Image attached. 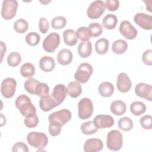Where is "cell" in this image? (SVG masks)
I'll return each mask as SVG.
<instances>
[{"label": "cell", "instance_id": "cell-1", "mask_svg": "<svg viewBox=\"0 0 152 152\" xmlns=\"http://www.w3.org/2000/svg\"><path fill=\"white\" fill-rule=\"evenodd\" d=\"M15 104L22 116L25 118L36 114V109L31 101L26 94H21L15 100Z\"/></svg>", "mask_w": 152, "mask_h": 152}, {"label": "cell", "instance_id": "cell-2", "mask_svg": "<svg viewBox=\"0 0 152 152\" xmlns=\"http://www.w3.org/2000/svg\"><path fill=\"white\" fill-rule=\"evenodd\" d=\"M27 141L30 146L36 148L37 151H43L48 143V138L43 132L33 131L27 134Z\"/></svg>", "mask_w": 152, "mask_h": 152}, {"label": "cell", "instance_id": "cell-3", "mask_svg": "<svg viewBox=\"0 0 152 152\" xmlns=\"http://www.w3.org/2000/svg\"><path fill=\"white\" fill-rule=\"evenodd\" d=\"M107 147L111 151H118L123 145V136L122 133L116 129L112 130L107 133L106 140Z\"/></svg>", "mask_w": 152, "mask_h": 152}, {"label": "cell", "instance_id": "cell-4", "mask_svg": "<svg viewBox=\"0 0 152 152\" xmlns=\"http://www.w3.org/2000/svg\"><path fill=\"white\" fill-rule=\"evenodd\" d=\"M93 72V67L90 64L82 63L78 66L77 71L74 74V78L79 83H86L88 81Z\"/></svg>", "mask_w": 152, "mask_h": 152}, {"label": "cell", "instance_id": "cell-5", "mask_svg": "<svg viewBox=\"0 0 152 152\" xmlns=\"http://www.w3.org/2000/svg\"><path fill=\"white\" fill-rule=\"evenodd\" d=\"M18 2L16 0H4L2 4L1 14L2 17L10 20L14 18L17 13Z\"/></svg>", "mask_w": 152, "mask_h": 152}, {"label": "cell", "instance_id": "cell-6", "mask_svg": "<svg viewBox=\"0 0 152 152\" xmlns=\"http://www.w3.org/2000/svg\"><path fill=\"white\" fill-rule=\"evenodd\" d=\"M93 112V104L91 100L87 97L81 99L78 103V115L80 119H87L91 117Z\"/></svg>", "mask_w": 152, "mask_h": 152}, {"label": "cell", "instance_id": "cell-7", "mask_svg": "<svg viewBox=\"0 0 152 152\" xmlns=\"http://www.w3.org/2000/svg\"><path fill=\"white\" fill-rule=\"evenodd\" d=\"M71 117L72 114L70 110L63 109L50 114L48 116V120L49 122L56 123L62 126L69 121Z\"/></svg>", "mask_w": 152, "mask_h": 152}, {"label": "cell", "instance_id": "cell-8", "mask_svg": "<svg viewBox=\"0 0 152 152\" xmlns=\"http://www.w3.org/2000/svg\"><path fill=\"white\" fill-rule=\"evenodd\" d=\"M106 10L105 4L103 1L97 0L91 2L87 10V14L90 19H97Z\"/></svg>", "mask_w": 152, "mask_h": 152}, {"label": "cell", "instance_id": "cell-9", "mask_svg": "<svg viewBox=\"0 0 152 152\" xmlns=\"http://www.w3.org/2000/svg\"><path fill=\"white\" fill-rule=\"evenodd\" d=\"M60 44V36L56 32L49 33L42 43L43 49L49 53H53Z\"/></svg>", "mask_w": 152, "mask_h": 152}, {"label": "cell", "instance_id": "cell-10", "mask_svg": "<svg viewBox=\"0 0 152 152\" xmlns=\"http://www.w3.org/2000/svg\"><path fill=\"white\" fill-rule=\"evenodd\" d=\"M17 87L16 80L13 78H5L1 83V93L4 97L10 99L13 97Z\"/></svg>", "mask_w": 152, "mask_h": 152}, {"label": "cell", "instance_id": "cell-11", "mask_svg": "<svg viewBox=\"0 0 152 152\" xmlns=\"http://www.w3.org/2000/svg\"><path fill=\"white\" fill-rule=\"evenodd\" d=\"M120 33L126 39L132 40L137 36V29L128 20L122 21L119 26Z\"/></svg>", "mask_w": 152, "mask_h": 152}, {"label": "cell", "instance_id": "cell-12", "mask_svg": "<svg viewBox=\"0 0 152 152\" xmlns=\"http://www.w3.org/2000/svg\"><path fill=\"white\" fill-rule=\"evenodd\" d=\"M134 22L142 29L150 30L152 28V16L145 13L139 12L134 17Z\"/></svg>", "mask_w": 152, "mask_h": 152}, {"label": "cell", "instance_id": "cell-13", "mask_svg": "<svg viewBox=\"0 0 152 152\" xmlns=\"http://www.w3.org/2000/svg\"><path fill=\"white\" fill-rule=\"evenodd\" d=\"M136 95L141 98L151 102L152 100V86L144 83H138L135 87Z\"/></svg>", "mask_w": 152, "mask_h": 152}, {"label": "cell", "instance_id": "cell-14", "mask_svg": "<svg viewBox=\"0 0 152 152\" xmlns=\"http://www.w3.org/2000/svg\"><path fill=\"white\" fill-rule=\"evenodd\" d=\"M93 122L98 129L110 128L115 123L113 118L108 115H98L94 118Z\"/></svg>", "mask_w": 152, "mask_h": 152}, {"label": "cell", "instance_id": "cell-15", "mask_svg": "<svg viewBox=\"0 0 152 152\" xmlns=\"http://www.w3.org/2000/svg\"><path fill=\"white\" fill-rule=\"evenodd\" d=\"M131 81L126 74L124 72L119 74L117 77L116 86L120 92L124 93L129 91L131 88Z\"/></svg>", "mask_w": 152, "mask_h": 152}, {"label": "cell", "instance_id": "cell-16", "mask_svg": "<svg viewBox=\"0 0 152 152\" xmlns=\"http://www.w3.org/2000/svg\"><path fill=\"white\" fill-rule=\"evenodd\" d=\"M58 106L59 104L52 93L41 97L39 100V106L41 110L44 112H49Z\"/></svg>", "mask_w": 152, "mask_h": 152}, {"label": "cell", "instance_id": "cell-17", "mask_svg": "<svg viewBox=\"0 0 152 152\" xmlns=\"http://www.w3.org/2000/svg\"><path fill=\"white\" fill-rule=\"evenodd\" d=\"M103 147L102 141L99 138H90L86 141L84 144V151L85 152L100 151Z\"/></svg>", "mask_w": 152, "mask_h": 152}, {"label": "cell", "instance_id": "cell-18", "mask_svg": "<svg viewBox=\"0 0 152 152\" xmlns=\"http://www.w3.org/2000/svg\"><path fill=\"white\" fill-rule=\"evenodd\" d=\"M52 94L54 99L59 105L64 101L67 96V88L64 84H57L54 87Z\"/></svg>", "mask_w": 152, "mask_h": 152}, {"label": "cell", "instance_id": "cell-19", "mask_svg": "<svg viewBox=\"0 0 152 152\" xmlns=\"http://www.w3.org/2000/svg\"><path fill=\"white\" fill-rule=\"evenodd\" d=\"M57 61L62 65H69L72 61L73 55L71 51L68 49H62L57 55Z\"/></svg>", "mask_w": 152, "mask_h": 152}, {"label": "cell", "instance_id": "cell-20", "mask_svg": "<svg viewBox=\"0 0 152 152\" xmlns=\"http://www.w3.org/2000/svg\"><path fill=\"white\" fill-rule=\"evenodd\" d=\"M55 60L51 56H44L42 57L39 61V67L45 72H49L52 71L55 68Z\"/></svg>", "mask_w": 152, "mask_h": 152}, {"label": "cell", "instance_id": "cell-21", "mask_svg": "<svg viewBox=\"0 0 152 152\" xmlns=\"http://www.w3.org/2000/svg\"><path fill=\"white\" fill-rule=\"evenodd\" d=\"M77 50L79 55L81 58H88L92 52L91 42L89 40L80 42L78 46Z\"/></svg>", "mask_w": 152, "mask_h": 152}, {"label": "cell", "instance_id": "cell-22", "mask_svg": "<svg viewBox=\"0 0 152 152\" xmlns=\"http://www.w3.org/2000/svg\"><path fill=\"white\" fill-rule=\"evenodd\" d=\"M110 109L114 115L116 116H121L125 113L126 106L125 103L122 100H115L112 102Z\"/></svg>", "mask_w": 152, "mask_h": 152}, {"label": "cell", "instance_id": "cell-23", "mask_svg": "<svg viewBox=\"0 0 152 152\" xmlns=\"http://www.w3.org/2000/svg\"><path fill=\"white\" fill-rule=\"evenodd\" d=\"M63 38L64 43L70 46L75 45L78 39L75 31L72 29L65 30L63 33Z\"/></svg>", "mask_w": 152, "mask_h": 152}, {"label": "cell", "instance_id": "cell-24", "mask_svg": "<svg viewBox=\"0 0 152 152\" xmlns=\"http://www.w3.org/2000/svg\"><path fill=\"white\" fill-rule=\"evenodd\" d=\"M67 92L72 98H77L79 97L82 93V87L77 81H71L67 86Z\"/></svg>", "mask_w": 152, "mask_h": 152}, {"label": "cell", "instance_id": "cell-25", "mask_svg": "<svg viewBox=\"0 0 152 152\" xmlns=\"http://www.w3.org/2000/svg\"><path fill=\"white\" fill-rule=\"evenodd\" d=\"M98 91L100 95L102 97H110L114 92V86L110 82H103L99 85Z\"/></svg>", "mask_w": 152, "mask_h": 152}, {"label": "cell", "instance_id": "cell-26", "mask_svg": "<svg viewBox=\"0 0 152 152\" xmlns=\"http://www.w3.org/2000/svg\"><path fill=\"white\" fill-rule=\"evenodd\" d=\"M128 48L127 42L123 39H118L115 40L112 45V50L113 52L117 55L124 53Z\"/></svg>", "mask_w": 152, "mask_h": 152}, {"label": "cell", "instance_id": "cell-27", "mask_svg": "<svg viewBox=\"0 0 152 152\" xmlns=\"http://www.w3.org/2000/svg\"><path fill=\"white\" fill-rule=\"evenodd\" d=\"M118 18L117 17L112 14H107L102 20L103 26L107 30L114 29L117 24Z\"/></svg>", "mask_w": 152, "mask_h": 152}, {"label": "cell", "instance_id": "cell-28", "mask_svg": "<svg viewBox=\"0 0 152 152\" xmlns=\"http://www.w3.org/2000/svg\"><path fill=\"white\" fill-rule=\"evenodd\" d=\"M130 111L135 116H140L146 111V106L142 102L135 101L130 104Z\"/></svg>", "mask_w": 152, "mask_h": 152}, {"label": "cell", "instance_id": "cell-29", "mask_svg": "<svg viewBox=\"0 0 152 152\" xmlns=\"http://www.w3.org/2000/svg\"><path fill=\"white\" fill-rule=\"evenodd\" d=\"M109 42L105 38H101L97 40L95 43V49L96 52L99 55L106 53L109 49Z\"/></svg>", "mask_w": 152, "mask_h": 152}, {"label": "cell", "instance_id": "cell-30", "mask_svg": "<svg viewBox=\"0 0 152 152\" xmlns=\"http://www.w3.org/2000/svg\"><path fill=\"white\" fill-rule=\"evenodd\" d=\"M21 75L25 78H31L35 74V68L34 65L30 62H26L22 65L20 68Z\"/></svg>", "mask_w": 152, "mask_h": 152}, {"label": "cell", "instance_id": "cell-31", "mask_svg": "<svg viewBox=\"0 0 152 152\" xmlns=\"http://www.w3.org/2000/svg\"><path fill=\"white\" fill-rule=\"evenodd\" d=\"M118 126L122 131L127 132L132 129L134 124L131 118L128 117H123L119 119L118 122Z\"/></svg>", "mask_w": 152, "mask_h": 152}, {"label": "cell", "instance_id": "cell-32", "mask_svg": "<svg viewBox=\"0 0 152 152\" xmlns=\"http://www.w3.org/2000/svg\"><path fill=\"white\" fill-rule=\"evenodd\" d=\"M21 61V55L17 52H11L7 57L8 65L11 67H16Z\"/></svg>", "mask_w": 152, "mask_h": 152}, {"label": "cell", "instance_id": "cell-33", "mask_svg": "<svg viewBox=\"0 0 152 152\" xmlns=\"http://www.w3.org/2000/svg\"><path fill=\"white\" fill-rule=\"evenodd\" d=\"M81 131L83 134L89 135L96 133L98 131V128L95 126L93 121H88L81 125Z\"/></svg>", "mask_w": 152, "mask_h": 152}, {"label": "cell", "instance_id": "cell-34", "mask_svg": "<svg viewBox=\"0 0 152 152\" xmlns=\"http://www.w3.org/2000/svg\"><path fill=\"white\" fill-rule=\"evenodd\" d=\"M28 22L23 18H20L16 20L14 24V28L15 31L20 34L25 33L28 30Z\"/></svg>", "mask_w": 152, "mask_h": 152}, {"label": "cell", "instance_id": "cell-35", "mask_svg": "<svg viewBox=\"0 0 152 152\" xmlns=\"http://www.w3.org/2000/svg\"><path fill=\"white\" fill-rule=\"evenodd\" d=\"M76 34L78 39H80L82 42L88 41L91 37L90 30L88 27H79L76 31Z\"/></svg>", "mask_w": 152, "mask_h": 152}, {"label": "cell", "instance_id": "cell-36", "mask_svg": "<svg viewBox=\"0 0 152 152\" xmlns=\"http://www.w3.org/2000/svg\"><path fill=\"white\" fill-rule=\"evenodd\" d=\"M49 93V87L48 85L45 83L39 82L35 88V95L40 97H44Z\"/></svg>", "mask_w": 152, "mask_h": 152}, {"label": "cell", "instance_id": "cell-37", "mask_svg": "<svg viewBox=\"0 0 152 152\" xmlns=\"http://www.w3.org/2000/svg\"><path fill=\"white\" fill-rule=\"evenodd\" d=\"M67 23L66 19L63 16H57L51 21V26L53 29L59 30L65 27Z\"/></svg>", "mask_w": 152, "mask_h": 152}, {"label": "cell", "instance_id": "cell-38", "mask_svg": "<svg viewBox=\"0 0 152 152\" xmlns=\"http://www.w3.org/2000/svg\"><path fill=\"white\" fill-rule=\"evenodd\" d=\"M25 39L26 43L28 45L34 46L39 44L40 40V36L36 32H30L26 35Z\"/></svg>", "mask_w": 152, "mask_h": 152}, {"label": "cell", "instance_id": "cell-39", "mask_svg": "<svg viewBox=\"0 0 152 152\" xmlns=\"http://www.w3.org/2000/svg\"><path fill=\"white\" fill-rule=\"evenodd\" d=\"M39 82V81L35 78H28L25 81L24 84L25 90L31 94H35V88Z\"/></svg>", "mask_w": 152, "mask_h": 152}, {"label": "cell", "instance_id": "cell-40", "mask_svg": "<svg viewBox=\"0 0 152 152\" xmlns=\"http://www.w3.org/2000/svg\"><path fill=\"white\" fill-rule=\"evenodd\" d=\"M90 31L91 37H97L100 36L103 32V28L101 24L98 23H91L88 26Z\"/></svg>", "mask_w": 152, "mask_h": 152}, {"label": "cell", "instance_id": "cell-41", "mask_svg": "<svg viewBox=\"0 0 152 152\" xmlns=\"http://www.w3.org/2000/svg\"><path fill=\"white\" fill-rule=\"evenodd\" d=\"M141 126L145 129H151L152 128V117L150 115H146L140 118Z\"/></svg>", "mask_w": 152, "mask_h": 152}, {"label": "cell", "instance_id": "cell-42", "mask_svg": "<svg viewBox=\"0 0 152 152\" xmlns=\"http://www.w3.org/2000/svg\"><path fill=\"white\" fill-rule=\"evenodd\" d=\"M39 121V118L36 114H35L33 116L25 118L24 122L27 127L29 128H33L37 125Z\"/></svg>", "mask_w": 152, "mask_h": 152}, {"label": "cell", "instance_id": "cell-43", "mask_svg": "<svg viewBox=\"0 0 152 152\" xmlns=\"http://www.w3.org/2000/svg\"><path fill=\"white\" fill-rule=\"evenodd\" d=\"M62 126L53 122H49V132L50 135L53 137H56L59 135L61 131Z\"/></svg>", "mask_w": 152, "mask_h": 152}, {"label": "cell", "instance_id": "cell-44", "mask_svg": "<svg viewBox=\"0 0 152 152\" xmlns=\"http://www.w3.org/2000/svg\"><path fill=\"white\" fill-rule=\"evenodd\" d=\"M39 28L40 31L43 34L46 33L49 30V24L46 18L41 17L40 18L39 23Z\"/></svg>", "mask_w": 152, "mask_h": 152}, {"label": "cell", "instance_id": "cell-45", "mask_svg": "<svg viewBox=\"0 0 152 152\" xmlns=\"http://www.w3.org/2000/svg\"><path fill=\"white\" fill-rule=\"evenodd\" d=\"M142 62L147 65L151 66L152 65V50L148 49L144 51L142 55Z\"/></svg>", "mask_w": 152, "mask_h": 152}, {"label": "cell", "instance_id": "cell-46", "mask_svg": "<svg viewBox=\"0 0 152 152\" xmlns=\"http://www.w3.org/2000/svg\"><path fill=\"white\" fill-rule=\"evenodd\" d=\"M12 151L13 152L16 151H23V152H28L29 149L26 144L23 142H17L14 144L12 147Z\"/></svg>", "mask_w": 152, "mask_h": 152}, {"label": "cell", "instance_id": "cell-47", "mask_svg": "<svg viewBox=\"0 0 152 152\" xmlns=\"http://www.w3.org/2000/svg\"><path fill=\"white\" fill-rule=\"evenodd\" d=\"M104 4L110 11H115L119 7V2L118 0H106Z\"/></svg>", "mask_w": 152, "mask_h": 152}, {"label": "cell", "instance_id": "cell-48", "mask_svg": "<svg viewBox=\"0 0 152 152\" xmlns=\"http://www.w3.org/2000/svg\"><path fill=\"white\" fill-rule=\"evenodd\" d=\"M0 43H1V62L2 61V59H3L4 55V54H5V53H6L7 48H6L5 44H4L3 42L1 41Z\"/></svg>", "mask_w": 152, "mask_h": 152}, {"label": "cell", "instance_id": "cell-49", "mask_svg": "<svg viewBox=\"0 0 152 152\" xmlns=\"http://www.w3.org/2000/svg\"><path fill=\"white\" fill-rule=\"evenodd\" d=\"M144 2L145 3V4H146V9H147V10H148L150 12H151L152 11H151V2L150 4H148V1H144Z\"/></svg>", "mask_w": 152, "mask_h": 152}, {"label": "cell", "instance_id": "cell-50", "mask_svg": "<svg viewBox=\"0 0 152 152\" xmlns=\"http://www.w3.org/2000/svg\"><path fill=\"white\" fill-rule=\"evenodd\" d=\"M41 3H42V4H45V5H46V4H48L49 2H50V1H40Z\"/></svg>", "mask_w": 152, "mask_h": 152}]
</instances>
